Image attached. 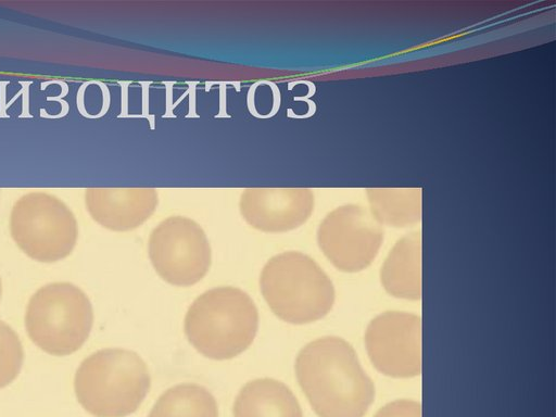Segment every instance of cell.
I'll return each mask as SVG.
<instances>
[{"instance_id": "cell-17", "label": "cell", "mask_w": 556, "mask_h": 417, "mask_svg": "<svg viewBox=\"0 0 556 417\" xmlns=\"http://www.w3.org/2000/svg\"><path fill=\"white\" fill-rule=\"evenodd\" d=\"M375 417H421V405L412 400H395L382 406Z\"/></svg>"}, {"instance_id": "cell-12", "label": "cell", "mask_w": 556, "mask_h": 417, "mask_svg": "<svg viewBox=\"0 0 556 417\" xmlns=\"http://www.w3.org/2000/svg\"><path fill=\"white\" fill-rule=\"evenodd\" d=\"M232 414L233 417H303L291 389L269 377L244 383L235 399Z\"/></svg>"}, {"instance_id": "cell-6", "label": "cell", "mask_w": 556, "mask_h": 417, "mask_svg": "<svg viewBox=\"0 0 556 417\" xmlns=\"http://www.w3.org/2000/svg\"><path fill=\"white\" fill-rule=\"evenodd\" d=\"M10 233L29 257L55 262L73 251L78 224L73 211L60 198L45 191H30L12 206Z\"/></svg>"}, {"instance_id": "cell-16", "label": "cell", "mask_w": 556, "mask_h": 417, "mask_svg": "<svg viewBox=\"0 0 556 417\" xmlns=\"http://www.w3.org/2000/svg\"><path fill=\"white\" fill-rule=\"evenodd\" d=\"M24 361V350L17 333L0 320V389L18 375Z\"/></svg>"}, {"instance_id": "cell-1", "label": "cell", "mask_w": 556, "mask_h": 417, "mask_svg": "<svg viewBox=\"0 0 556 417\" xmlns=\"http://www.w3.org/2000/svg\"><path fill=\"white\" fill-rule=\"evenodd\" d=\"M294 369L319 417H364L374 402V382L342 338L324 336L306 343L296 355Z\"/></svg>"}, {"instance_id": "cell-3", "label": "cell", "mask_w": 556, "mask_h": 417, "mask_svg": "<svg viewBox=\"0 0 556 417\" xmlns=\"http://www.w3.org/2000/svg\"><path fill=\"white\" fill-rule=\"evenodd\" d=\"M258 326L253 299L235 286H218L201 293L187 309L185 332L207 357L224 359L244 351Z\"/></svg>"}, {"instance_id": "cell-4", "label": "cell", "mask_w": 556, "mask_h": 417, "mask_svg": "<svg viewBox=\"0 0 556 417\" xmlns=\"http://www.w3.org/2000/svg\"><path fill=\"white\" fill-rule=\"evenodd\" d=\"M260 287L273 312L293 324L324 317L334 302L329 276L313 257L300 251L271 256L261 270Z\"/></svg>"}, {"instance_id": "cell-15", "label": "cell", "mask_w": 556, "mask_h": 417, "mask_svg": "<svg viewBox=\"0 0 556 417\" xmlns=\"http://www.w3.org/2000/svg\"><path fill=\"white\" fill-rule=\"evenodd\" d=\"M369 212L380 225L406 227L417 223L421 215L419 190L369 189Z\"/></svg>"}, {"instance_id": "cell-18", "label": "cell", "mask_w": 556, "mask_h": 417, "mask_svg": "<svg viewBox=\"0 0 556 417\" xmlns=\"http://www.w3.org/2000/svg\"><path fill=\"white\" fill-rule=\"evenodd\" d=\"M1 292H2V283H1V277H0V298H1Z\"/></svg>"}, {"instance_id": "cell-13", "label": "cell", "mask_w": 556, "mask_h": 417, "mask_svg": "<svg viewBox=\"0 0 556 417\" xmlns=\"http://www.w3.org/2000/svg\"><path fill=\"white\" fill-rule=\"evenodd\" d=\"M384 290L399 299L421 298V239L412 232L396 241L380 271Z\"/></svg>"}, {"instance_id": "cell-8", "label": "cell", "mask_w": 556, "mask_h": 417, "mask_svg": "<svg viewBox=\"0 0 556 417\" xmlns=\"http://www.w3.org/2000/svg\"><path fill=\"white\" fill-rule=\"evenodd\" d=\"M383 241L381 225L368 210L345 204L329 212L317 230V242L338 269L356 273L368 267Z\"/></svg>"}, {"instance_id": "cell-9", "label": "cell", "mask_w": 556, "mask_h": 417, "mask_svg": "<svg viewBox=\"0 0 556 417\" xmlns=\"http://www.w3.org/2000/svg\"><path fill=\"white\" fill-rule=\"evenodd\" d=\"M365 345L374 367L393 378L421 372V319L406 312H384L367 326Z\"/></svg>"}, {"instance_id": "cell-11", "label": "cell", "mask_w": 556, "mask_h": 417, "mask_svg": "<svg viewBox=\"0 0 556 417\" xmlns=\"http://www.w3.org/2000/svg\"><path fill=\"white\" fill-rule=\"evenodd\" d=\"M85 204L92 219L101 226L127 231L154 213L159 193L154 188H87Z\"/></svg>"}, {"instance_id": "cell-2", "label": "cell", "mask_w": 556, "mask_h": 417, "mask_svg": "<svg viewBox=\"0 0 556 417\" xmlns=\"http://www.w3.org/2000/svg\"><path fill=\"white\" fill-rule=\"evenodd\" d=\"M151 384L149 368L135 351L98 350L79 364L74 390L80 405L96 417H125L142 403Z\"/></svg>"}, {"instance_id": "cell-7", "label": "cell", "mask_w": 556, "mask_h": 417, "mask_svg": "<svg viewBox=\"0 0 556 417\" xmlns=\"http://www.w3.org/2000/svg\"><path fill=\"white\" fill-rule=\"evenodd\" d=\"M148 252L156 271L177 286L199 281L212 262L205 231L195 220L181 215L168 216L153 228Z\"/></svg>"}, {"instance_id": "cell-10", "label": "cell", "mask_w": 556, "mask_h": 417, "mask_svg": "<svg viewBox=\"0 0 556 417\" xmlns=\"http://www.w3.org/2000/svg\"><path fill=\"white\" fill-rule=\"evenodd\" d=\"M314 204V193L307 188H247L239 200L247 223L267 232L301 226L309 218Z\"/></svg>"}, {"instance_id": "cell-14", "label": "cell", "mask_w": 556, "mask_h": 417, "mask_svg": "<svg viewBox=\"0 0 556 417\" xmlns=\"http://www.w3.org/2000/svg\"><path fill=\"white\" fill-rule=\"evenodd\" d=\"M148 417H218V406L204 386L181 382L159 396Z\"/></svg>"}, {"instance_id": "cell-5", "label": "cell", "mask_w": 556, "mask_h": 417, "mask_svg": "<svg viewBox=\"0 0 556 417\" xmlns=\"http://www.w3.org/2000/svg\"><path fill=\"white\" fill-rule=\"evenodd\" d=\"M93 309L87 294L67 281L40 287L29 299L25 326L31 341L52 355H68L87 340Z\"/></svg>"}]
</instances>
